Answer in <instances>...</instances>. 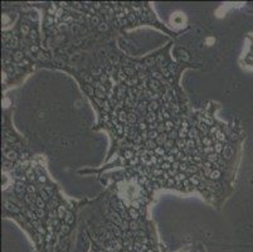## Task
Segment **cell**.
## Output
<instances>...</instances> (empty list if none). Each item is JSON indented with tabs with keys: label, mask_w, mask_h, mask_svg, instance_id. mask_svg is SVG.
Instances as JSON below:
<instances>
[{
	"label": "cell",
	"mask_w": 253,
	"mask_h": 252,
	"mask_svg": "<svg viewBox=\"0 0 253 252\" xmlns=\"http://www.w3.org/2000/svg\"><path fill=\"white\" fill-rule=\"evenodd\" d=\"M94 93L106 121L124 139L153 142L176 129L178 105L161 76L137 63H112L94 82Z\"/></svg>",
	"instance_id": "obj_1"
},
{
	"label": "cell",
	"mask_w": 253,
	"mask_h": 252,
	"mask_svg": "<svg viewBox=\"0 0 253 252\" xmlns=\"http://www.w3.org/2000/svg\"><path fill=\"white\" fill-rule=\"evenodd\" d=\"M145 188L139 177L125 178L117 184V197L129 208H137L144 203Z\"/></svg>",
	"instance_id": "obj_2"
}]
</instances>
